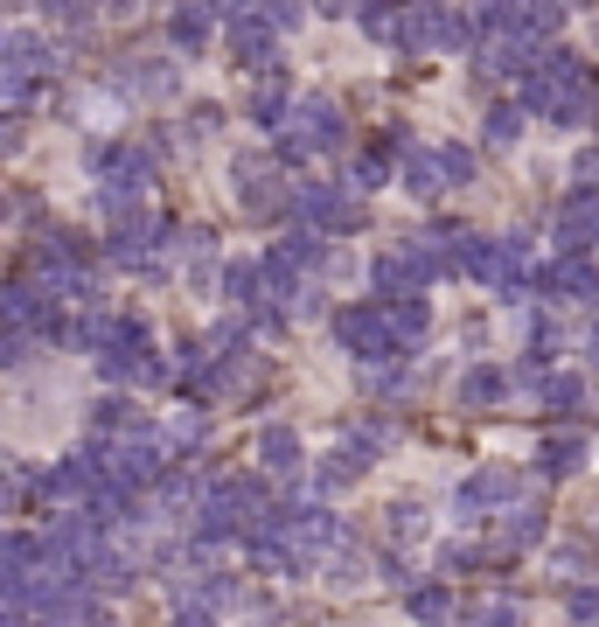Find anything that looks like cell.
<instances>
[{"instance_id":"obj_1","label":"cell","mask_w":599,"mask_h":627,"mask_svg":"<svg viewBox=\"0 0 599 627\" xmlns=\"http://www.w3.org/2000/svg\"><path fill=\"white\" fill-rule=\"evenodd\" d=\"M293 133H279V161H307V153H328L342 147V112H335L328 98H300L293 112H286Z\"/></svg>"},{"instance_id":"obj_2","label":"cell","mask_w":599,"mask_h":627,"mask_svg":"<svg viewBox=\"0 0 599 627\" xmlns=\"http://www.w3.org/2000/svg\"><path fill=\"white\" fill-rule=\"evenodd\" d=\"M335 342H342V349H356V356H405L398 349V335H390V314H383V300L377 307H342V314H335Z\"/></svg>"},{"instance_id":"obj_3","label":"cell","mask_w":599,"mask_h":627,"mask_svg":"<svg viewBox=\"0 0 599 627\" xmlns=\"http://www.w3.org/2000/svg\"><path fill=\"white\" fill-rule=\"evenodd\" d=\"M370 279H377V293H383V300H411V293H426L432 258H426L419 245H390L377 266H370Z\"/></svg>"},{"instance_id":"obj_4","label":"cell","mask_w":599,"mask_h":627,"mask_svg":"<svg viewBox=\"0 0 599 627\" xmlns=\"http://www.w3.org/2000/svg\"><path fill=\"white\" fill-rule=\"evenodd\" d=\"M293 209L315 230H362V202H356V189H321V181H307V189H293Z\"/></svg>"},{"instance_id":"obj_5","label":"cell","mask_w":599,"mask_h":627,"mask_svg":"<svg viewBox=\"0 0 599 627\" xmlns=\"http://www.w3.org/2000/svg\"><path fill=\"white\" fill-rule=\"evenodd\" d=\"M238 181H244V209H251V217H286V209H293V189L279 181L272 153H238Z\"/></svg>"},{"instance_id":"obj_6","label":"cell","mask_w":599,"mask_h":627,"mask_svg":"<svg viewBox=\"0 0 599 627\" xmlns=\"http://www.w3.org/2000/svg\"><path fill=\"white\" fill-rule=\"evenodd\" d=\"M558 245L565 251H599V189H571L558 209Z\"/></svg>"},{"instance_id":"obj_7","label":"cell","mask_w":599,"mask_h":627,"mask_svg":"<svg viewBox=\"0 0 599 627\" xmlns=\"http://www.w3.org/2000/svg\"><path fill=\"white\" fill-rule=\"evenodd\" d=\"M543 293H558V300H599V266L586 251H565L558 266H543Z\"/></svg>"},{"instance_id":"obj_8","label":"cell","mask_w":599,"mask_h":627,"mask_svg":"<svg viewBox=\"0 0 599 627\" xmlns=\"http://www.w3.org/2000/svg\"><path fill=\"white\" fill-rule=\"evenodd\" d=\"M495 502H516V475H509V467H481V475H475V481H460V495H453L460 522H475V516L495 509Z\"/></svg>"},{"instance_id":"obj_9","label":"cell","mask_w":599,"mask_h":627,"mask_svg":"<svg viewBox=\"0 0 599 627\" xmlns=\"http://www.w3.org/2000/svg\"><path fill=\"white\" fill-rule=\"evenodd\" d=\"M112 84H119L126 98H168V91H174V63H168V57H133V63L112 70Z\"/></svg>"},{"instance_id":"obj_10","label":"cell","mask_w":599,"mask_h":627,"mask_svg":"<svg viewBox=\"0 0 599 627\" xmlns=\"http://www.w3.org/2000/svg\"><path fill=\"white\" fill-rule=\"evenodd\" d=\"M579 467H586V439L579 432H551L537 447V475L543 481H565V475H579Z\"/></svg>"},{"instance_id":"obj_11","label":"cell","mask_w":599,"mask_h":627,"mask_svg":"<svg viewBox=\"0 0 599 627\" xmlns=\"http://www.w3.org/2000/svg\"><path fill=\"white\" fill-rule=\"evenodd\" d=\"M537 537H543V509L537 502H509L502 522H495V544H502V551H530Z\"/></svg>"},{"instance_id":"obj_12","label":"cell","mask_w":599,"mask_h":627,"mask_svg":"<svg viewBox=\"0 0 599 627\" xmlns=\"http://www.w3.org/2000/svg\"><path fill=\"white\" fill-rule=\"evenodd\" d=\"M460 398L475 405V411H488V405H502V398H509V377L495 370V362H475V370L460 377Z\"/></svg>"},{"instance_id":"obj_13","label":"cell","mask_w":599,"mask_h":627,"mask_svg":"<svg viewBox=\"0 0 599 627\" xmlns=\"http://www.w3.org/2000/svg\"><path fill=\"white\" fill-rule=\"evenodd\" d=\"M383 314H390V335H398V349H411L426 335V321H432V307L411 293V300H383Z\"/></svg>"},{"instance_id":"obj_14","label":"cell","mask_w":599,"mask_h":627,"mask_svg":"<svg viewBox=\"0 0 599 627\" xmlns=\"http://www.w3.org/2000/svg\"><path fill=\"white\" fill-rule=\"evenodd\" d=\"M286 112H293V91H286V77H266V84L251 91V119L279 133V126H286Z\"/></svg>"},{"instance_id":"obj_15","label":"cell","mask_w":599,"mask_h":627,"mask_svg":"<svg viewBox=\"0 0 599 627\" xmlns=\"http://www.w3.org/2000/svg\"><path fill=\"white\" fill-rule=\"evenodd\" d=\"M258 460H266L272 475H293V467H300V439L286 432V426H272L266 439H258Z\"/></svg>"},{"instance_id":"obj_16","label":"cell","mask_w":599,"mask_h":627,"mask_svg":"<svg viewBox=\"0 0 599 627\" xmlns=\"http://www.w3.org/2000/svg\"><path fill=\"white\" fill-rule=\"evenodd\" d=\"M405 189H411V196H439V189H447V175H439V153H419V147H411V161H405Z\"/></svg>"},{"instance_id":"obj_17","label":"cell","mask_w":599,"mask_h":627,"mask_svg":"<svg viewBox=\"0 0 599 627\" xmlns=\"http://www.w3.org/2000/svg\"><path fill=\"white\" fill-rule=\"evenodd\" d=\"M481 133H488V147H516L523 140V112H516V104H495V112L481 119Z\"/></svg>"},{"instance_id":"obj_18","label":"cell","mask_w":599,"mask_h":627,"mask_svg":"<svg viewBox=\"0 0 599 627\" xmlns=\"http://www.w3.org/2000/svg\"><path fill=\"white\" fill-rule=\"evenodd\" d=\"M537 398H543V411H579L586 384H579V377H543V384H537Z\"/></svg>"},{"instance_id":"obj_19","label":"cell","mask_w":599,"mask_h":627,"mask_svg":"<svg viewBox=\"0 0 599 627\" xmlns=\"http://www.w3.org/2000/svg\"><path fill=\"white\" fill-rule=\"evenodd\" d=\"M91 426L98 432H140V418H133V405H126V398H98L91 405Z\"/></svg>"},{"instance_id":"obj_20","label":"cell","mask_w":599,"mask_h":627,"mask_svg":"<svg viewBox=\"0 0 599 627\" xmlns=\"http://www.w3.org/2000/svg\"><path fill=\"white\" fill-rule=\"evenodd\" d=\"M411 614H419L426 627H439V620L453 614V593L447 586H411Z\"/></svg>"},{"instance_id":"obj_21","label":"cell","mask_w":599,"mask_h":627,"mask_svg":"<svg viewBox=\"0 0 599 627\" xmlns=\"http://www.w3.org/2000/svg\"><path fill=\"white\" fill-rule=\"evenodd\" d=\"M467 627H523V607H516V599H481V607L467 614Z\"/></svg>"},{"instance_id":"obj_22","label":"cell","mask_w":599,"mask_h":627,"mask_svg":"<svg viewBox=\"0 0 599 627\" xmlns=\"http://www.w3.org/2000/svg\"><path fill=\"white\" fill-rule=\"evenodd\" d=\"M251 14L266 21L272 36H286V29H300V0H251Z\"/></svg>"},{"instance_id":"obj_23","label":"cell","mask_w":599,"mask_h":627,"mask_svg":"<svg viewBox=\"0 0 599 627\" xmlns=\"http://www.w3.org/2000/svg\"><path fill=\"white\" fill-rule=\"evenodd\" d=\"M168 36H174V49H202V42H210V21H202V8H181Z\"/></svg>"},{"instance_id":"obj_24","label":"cell","mask_w":599,"mask_h":627,"mask_svg":"<svg viewBox=\"0 0 599 627\" xmlns=\"http://www.w3.org/2000/svg\"><path fill=\"white\" fill-rule=\"evenodd\" d=\"M390 537L419 544V537H426V509H419V502H398V509H390Z\"/></svg>"},{"instance_id":"obj_25","label":"cell","mask_w":599,"mask_h":627,"mask_svg":"<svg viewBox=\"0 0 599 627\" xmlns=\"http://www.w3.org/2000/svg\"><path fill=\"white\" fill-rule=\"evenodd\" d=\"M439 175H447V189H453V181H475V153H467V147H439Z\"/></svg>"},{"instance_id":"obj_26","label":"cell","mask_w":599,"mask_h":627,"mask_svg":"<svg viewBox=\"0 0 599 627\" xmlns=\"http://www.w3.org/2000/svg\"><path fill=\"white\" fill-rule=\"evenodd\" d=\"M29 342H36V335H21V328H0V370L29 362Z\"/></svg>"},{"instance_id":"obj_27","label":"cell","mask_w":599,"mask_h":627,"mask_svg":"<svg viewBox=\"0 0 599 627\" xmlns=\"http://www.w3.org/2000/svg\"><path fill=\"white\" fill-rule=\"evenodd\" d=\"M251 286H258V266H223V293L230 300H251Z\"/></svg>"},{"instance_id":"obj_28","label":"cell","mask_w":599,"mask_h":627,"mask_svg":"<svg viewBox=\"0 0 599 627\" xmlns=\"http://www.w3.org/2000/svg\"><path fill=\"white\" fill-rule=\"evenodd\" d=\"M0 98H36V77L14 70V63H0Z\"/></svg>"},{"instance_id":"obj_29","label":"cell","mask_w":599,"mask_h":627,"mask_svg":"<svg viewBox=\"0 0 599 627\" xmlns=\"http://www.w3.org/2000/svg\"><path fill=\"white\" fill-rule=\"evenodd\" d=\"M571 620H599V593L592 586H571Z\"/></svg>"},{"instance_id":"obj_30","label":"cell","mask_w":599,"mask_h":627,"mask_svg":"<svg viewBox=\"0 0 599 627\" xmlns=\"http://www.w3.org/2000/svg\"><path fill=\"white\" fill-rule=\"evenodd\" d=\"M42 8L57 14V21H84V14H91V0H42Z\"/></svg>"},{"instance_id":"obj_31","label":"cell","mask_w":599,"mask_h":627,"mask_svg":"<svg viewBox=\"0 0 599 627\" xmlns=\"http://www.w3.org/2000/svg\"><path fill=\"white\" fill-rule=\"evenodd\" d=\"M14 147H21V119L0 112V153H14Z\"/></svg>"},{"instance_id":"obj_32","label":"cell","mask_w":599,"mask_h":627,"mask_svg":"<svg viewBox=\"0 0 599 627\" xmlns=\"http://www.w3.org/2000/svg\"><path fill=\"white\" fill-rule=\"evenodd\" d=\"M592 126H599V70H592Z\"/></svg>"},{"instance_id":"obj_33","label":"cell","mask_w":599,"mask_h":627,"mask_svg":"<svg viewBox=\"0 0 599 627\" xmlns=\"http://www.w3.org/2000/svg\"><path fill=\"white\" fill-rule=\"evenodd\" d=\"M0 627H29V620H21V614H0Z\"/></svg>"},{"instance_id":"obj_34","label":"cell","mask_w":599,"mask_h":627,"mask_svg":"<svg viewBox=\"0 0 599 627\" xmlns=\"http://www.w3.org/2000/svg\"><path fill=\"white\" fill-rule=\"evenodd\" d=\"M586 349H592V370H599V328H592V342H586Z\"/></svg>"},{"instance_id":"obj_35","label":"cell","mask_w":599,"mask_h":627,"mask_svg":"<svg viewBox=\"0 0 599 627\" xmlns=\"http://www.w3.org/2000/svg\"><path fill=\"white\" fill-rule=\"evenodd\" d=\"M315 8H328V14H335V8H342V0H315Z\"/></svg>"},{"instance_id":"obj_36","label":"cell","mask_w":599,"mask_h":627,"mask_svg":"<svg viewBox=\"0 0 599 627\" xmlns=\"http://www.w3.org/2000/svg\"><path fill=\"white\" fill-rule=\"evenodd\" d=\"M565 8H579V0H565Z\"/></svg>"}]
</instances>
